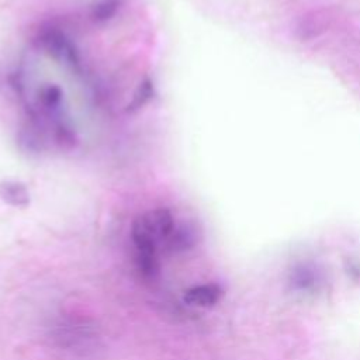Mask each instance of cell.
<instances>
[{
  "label": "cell",
  "instance_id": "5b68a950",
  "mask_svg": "<svg viewBox=\"0 0 360 360\" xmlns=\"http://www.w3.org/2000/svg\"><path fill=\"white\" fill-rule=\"evenodd\" d=\"M0 198L15 208H25L30 204V191L27 186L17 180L0 181Z\"/></svg>",
  "mask_w": 360,
  "mask_h": 360
},
{
  "label": "cell",
  "instance_id": "ba28073f",
  "mask_svg": "<svg viewBox=\"0 0 360 360\" xmlns=\"http://www.w3.org/2000/svg\"><path fill=\"white\" fill-rule=\"evenodd\" d=\"M91 333L83 325H69L66 328H58L56 339L65 346H77L79 343H87Z\"/></svg>",
  "mask_w": 360,
  "mask_h": 360
},
{
  "label": "cell",
  "instance_id": "8992f818",
  "mask_svg": "<svg viewBox=\"0 0 360 360\" xmlns=\"http://www.w3.org/2000/svg\"><path fill=\"white\" fill-rule=\"evenodd\" d=\"M221 297V288L217 284H201L188 288L184 292V301L190 305L208 307L215 304Z\"/></svg>",
  "mask_w": 360,
  "mask_h": 360
},
{
  "label": "cell",
  "instance_id": "277c9868",
  "mask_svg": "<svg viewBox=\"0 0 360 360\" xmlns=\"http://www.w3.org/2000/svg\"><path fill=\"white\" fill-rule=\"evenodd\" d=\"M62 101L63 91L56 84L42 86L38 91V108L51 120L58 121L62 118Z\"/></svg>",
  "mask_w": 360,
  "mask_h": 360
},
{
  "label": "cell",
  "instance_id": "3957f363",
  "mask_svg": "<svg viewBox=\"0 0 360 360\" xmlns=\"http://www.w3.org/2000/svg\"><path fill=\"white\" fill-rule=\"evenodd\" d=\"M198 242V229L193 222L174 225L170 235L162 242V248L169 255H177L194 248Z\"/></svg>",
  "mask_w": 360,
  "mask_h": 360
},
{
  "label": "cell",
  "instance_id": "52a82bcc",
  "mask_svg": "<svg viewBox=\"0 0 360 360\" xmlns=\"http://www.w3.org/2000/svg\"><path fill=\"white\" fill-rule=\"evenodd\" d=\"M122 0H96L90 7V18L96 24L110 21L120 10Z\"/></svg>",
  "mask_w": 360,
  "mask_h": 360
},
{
  "label": "cell",
  "instance_id": "6da1fadb",
  "mask_svg": "<svg viewBox=\"0 0 360 360\" xmlns=\"http://www.w3.org/2000/svg\"><path fill=\"white\" fill-rule=\"evenodd\" d=\"M37 42L53 59L63 62L70 69H80V58L77 49L62 30L52 25L44 27L38 32Z\"/></svg>",
  "mask_w": 360,
  "mask_h": 360
},
{
  "label": "cell",
  "instance_id": "7a4b0ae2",
  "mask_svg": "<svg viewBox=\"0 0 360 360\" xmlns=\"http://www.w3.org/2000/svg\"><path fill=\"white\" fill-rule=\"evenodd\" d=\"M132 225L139 228L141 231H143L159 245L170 235L176 222H174V218H173L170 210L155 208V210L146 211L145 214L135 218Z\"/></svg>",
  "mask_w": 360,
  "mask_h": 360
},
{
  "label": "cell",
  "instance_id": "9c48e42d",
  "mask_svg": "<svg viewBox=\"0 0 360 360\" xmlns=\"http://www.w3.org/2000/svg\"><path fill=\"white\" fill-rule=\"evenodd\" d=\"M153 94H155V87H153L152 80L145 79L142 83H139L138 89L135 90L132 100L129 101V104L127 107V111L134 112V111L141 110L145 104H148L152 100Z\"/></svg>",
  "mask_w": 360,
  "mask_h": 360
}]
</instances>
